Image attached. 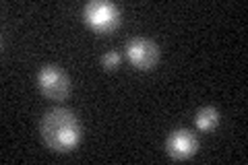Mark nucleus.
<instances>
[{"label": "nucleus", "instance_id": "f257e3e1", "mask_svg": "<svg viewBox=\"0 0 248 165\" xmlns=\"http://www.w3.org/2000/svg\"><path fill=\"white\" fill-rule=\"evenodd\" d=\"M42 138L46 140V145L58 153H68L79 145L81 140V122L71 109L64 107H54L50 112H46V116L40 122Z\"/></svg>", "mask_w": 248, "mask_h": 165}, {"label": "nucleus", "instance_id": "f03ea898", "mask_svg": "<svg viewBox=\"0 0 248 165\" xmlns=\"http://www.w3.org/2000/svg\"><path fill=\"white\" fill-rule=\"evenodd\" d=\"M85 23L97 33H110L118 27L120 11L110 0H91L85 4Z\"/></svg>", "mask_w": 248, "mask_h": 165}, {"label": "nucleus", "instance_id": "7ed1b4c3", "mask_svg": "<svg viewBox=\"0 0 248 165\" xmlns=\"http://www.w3.org/2000/svg\"><path fill=\"white\" fill-rule=\"evenodd\" d=\"M37 85L46 97L50 99H64L71 91V81H68L66 73L58 66H44L37 73Z\"/></svg>", "mask_w": 248, "mask_h": 165}, {"label": "nucleus", "instance_id": "20e7f679", "mask_svg": "<svg viewBox=\"0 0 248 165\" xmlns=\"http://www.w3.org/2000/svg\"><path fill=\"white\" fill-rule=\"evenodd\" d=\"M126 58L141 70H149L159 60V45L147 37H135L126 44Z\"/></svg>", "mask_w": 248, "mask_h": 165}, {"label": "nucleus", "instance_id": "39448f33", "mask_svg": "<svg viewBox=\"0 0 248 165\" xmlns=\"http://www.w3.org/2000/svg\"><path fill=\"white\" fill-rule=\"evenodd\" d=\"M166 149H168V155L174 157V159H188V157L197 153L199 140L190 130L178 128L170 132V136L166 140Z\"/></svg>", "mask_w": 248, "mask_h": 165}, {"label": "nucleus", "instance_id": "423d86ee", "mask_svg": "<svg viewBox=\"0 0 248 165\" xmlns=\"http://www.w3.org/2000/svg\"><path fill=\"white\" fill-rule=\"evenodd\" d=\"M197 128L201 130H213L217 124H219V112H217L215 107H201L199 112H197Z\"/></svg>", "mask_w": 248, "mask_h": 165}, {"label": "nucleus", "instance_id": "0eeeda50", "mask_svg": "<svg viewBox=\"0 0 248 165\" xmlns=\"http://www.w3.org/2000/svg\"><path fill=\"white\" fill-rule=\"evenodd\" d=\"M102 62H104V66L106 68H116V66H120V62H122V54L120 52H108V54H104V58H102Z\"/></svg>", "mask_w": 248, "mask_h": 165}]
</instances>
